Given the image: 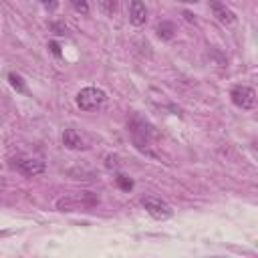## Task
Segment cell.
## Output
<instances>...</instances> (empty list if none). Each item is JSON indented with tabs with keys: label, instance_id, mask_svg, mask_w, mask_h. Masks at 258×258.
I'll return each mask as SVG.
<instances>
[{
	"label": "cell",
	"instance_id": "obj_4",
	"mask_svg": "<svg viewBox=\"0 0 258 258\" xmlns=\"http://www.w3.org/2000/svg\"><path fill=\"white\" fill-rule=\"evenodd\" d=\"M141 204H143V208L147 210V214H150L152 218H156V220H168V218H172V214H173L172 206H170L168 202H164L162 198H156V196H145V198H141Z\"/></svg>",
	"mask_w": 258,
	"mask_h": 258
},
{
	"label": "cell",
	"instance_id": "obj_13",
	"mask_svg": "<svg viewBox=\"0 0 258 258\" xmlns=\"http://www.w3.org/2000/svg\"><path fill=\"white\" fill-rule=\"evenodd\" d=\"M51 28L55 30V34H61V36H65L69 30H67V26L63 24V22H51Z\"/></svg>",
	"mask_w": 258,
	"mask_h": 258
},
{
	"label": "cell",
	"instance_id": "obj_14",
	"mask_svg": "<svg viewBox=\"0 0 258 258\" xmlns=\"http://www.w3.org/2000/svg\"><path fill=\"white\" fill-rule=\"evenodd\" d=\"M41 2H43V6L49 8V10H57V6H59L57 0H41Z\"/></svg>",
	"mask_w": 258,
	"mask_h": 258
},
{
	"label": "cell",
	"instance_id": "obj_16",
	"mask_svg": "<svg viewBox=\"0 0 258 258\" xmlns=\"http://www.w3.org/2000/svg\"><path fill=\"white\" fill-rule=\"evenodd\" d=\"M181 2H186V4H196V2H200V0H181Z\"/></svg>",
	"mask_w": 258,
	"mask_h": 258
},
{
	"label": "cell",
	"instance_id": "obj_11",
	"mask_svg": "<svg viewBox=\"0 0 258 258\" xmlns=\"http://www.w3.org/2000/svg\"><path fill=\"white\" fill-rule=\"evenodd\" d=\"M8 81H10V85L18 91V93H26V87H24V83H22V79L18 77V75H14V73H10L8 75Z\"/></svg>",
	"mask_w": 258,
	"mask_h": 258
},
{
	"label": "cell",
	"instance_id": "obj_5",
	"mask_svg": "<svg viewBox=\"0 0 258 258\" xmlns=\"http://www.w3.org/2000/svg\"><path fill=\"white\" fill-rule=\"evenodd\" d=\"M230 99L240 109H252L256 103V93H254V89H250L246 85H236L230 91Z\"/></svg>",
	"mask_w": 258,
	"mask_h": 258
},
{
	"label": "cell",
	"instance_id": "obj_2",
	"mask_svg": "<svg viewBox=\"0 0 258 258\" xmlns=\"http://www.w3.org/2000/svg\"><path fill=\"white\" fill-rule=\"evenodd\" d=\"M105 99H107L105 91H101L97 87H85L77 93L75 101H77V107L83 109V111H97V109L105 103Z\"/></svg>",
	"mask_w": 258,
	"mask_h": 258
},
{
	"label": "cell",
	"instance_id": "obj_6",
	"mask_svg": "<svg viewBox=\"0 0 258 258\" xmlns=\"http://www.w3.org/2000/svg\"><path fill=\"white\" fill-rule=\"evenodd\" d=\"M210 8H212L214 16L218 18V22H222V24H226V26H230V24L236 22V14H234L226 4L218 2V0H210Z\"/></svg>",
	"mask_w": 258,
	"mask_h": 258
},
{
	"label": "cell",
	"instance_id": "obj_15",
	"mask_svg": "<svg viewBox=\"0 0 258 258\" xmlns=\"http://www.w3.org/2000/svg\"><path fill=\"white\" fill-rule=\"evenodd\" d=\"M49 49L53 51V55H55V57H61V47H59L57 43H49Z\"/></svg>",
	"mask_w": 258,
	"mask_h": 258
},
{
	"label": "cell",
	"instance_id": "obj_12",
	"mask_svg": "<svg viewBox=\"0 0 258 258\" xmlns=\"http://www.w3.org/2000/svg\"><path fill=\"white\" fill-rule=\"evenodd\" d=\"M71 4H73V8H75L77 12L89 14V4H87V0H71Z\"/></svg>",
	"mask_w": 258,
	"mask_h": 258
},
{
	"label": "cell",
	"instance_id": "obj_3",
	"mask_svg": "<svg viewBox=\"0 0 258 258\" xmlns=\"http://www.w3.org/2000/svg\"><path fill=\"white\" fill-rule=\"evenodd\" d=\"M10 168L26 177H34L45 172V162L36 160V158H28V156H18V158L10 160Z\"/></svg>",
	"mask_w": 258,
	"mask_h": 258
},
{
	"label": "cell",
	"instance_id": "obj_10",
	"mask_svg": "<svg viewBox=\"0 0 258 258\" xmlns=\"http://www.w3.org/2000/svg\"><path fill=\"white\" fill-rule=\"evenodd\" d=\"M115 181H117V186H119L123 192H131V190H133V179L127 177V175H123V173H119V175L115 177Z\"/></svg>",
	"mask_w": 258,
	"mask_h": 258
},
{
	"label": "cell",
	"instance_id": "obj_8",
	"mask_svg": "<svg viewBox=\"0 0 258 258\" xmlns=\"http://www.w3.org/2000/svg\"><path fill=\"white\" fill-rule=\"evenodd\" d=\"M129 20L135 26L145 24V20H147V8H145V4L141 2V0H133V2H131V6H129Z\"/></svg>",
	"mask_w": 258,
	"mask_h": 258
},
{
	"label": "cell",
	"instance_id": "obj_9",
	"mask_svg": "<svg viewBox=\"0 0 258 258\" xmlns=\"http://www.w3.org/2000/svg\"><path fill=\"white\" fill-rule=\"evenodd\" d=\"M158 36L160 39H164V41H170V39H173V32H175V26L172 24V22H168V20H164V22H160L158 24Z\"/></svg>",
	"mask_w": 258,
	"mask_h": 258
},
{
	"label": "cell",
	"instance_id": "obj_1",
	"mask_svg": "<svg viewBox=\"0 0 258 258\" xmlns=\"http://www.w3.org/2000/svg\"><path fill=\"white\" fill-rule=\"evenodd\" d=\"M99 204V198L93 192H81V194H69L57 200V208L61 212H73V210H89Z\"/></svg>",
	"mask_w": 258,
	"mask_h": 258
},
{
	"label": "cell",
	"instance_id": "obj_7",
	"mask_svg": "<svg viewBox=\"0 0 258 258\" xmlns=\"http://www.w3.org/2000/svg\"><path fill=\"white\" fill-rule=\"evenodd\" d=\"M63 143L65 147H69V150H75V152H81V150H89L87 141L83 139V135L75 129H65L63 133Z\"/></svg>",
	"mask_w": 258,
	"mask_h": 258
}]
</instances>
